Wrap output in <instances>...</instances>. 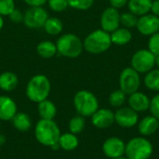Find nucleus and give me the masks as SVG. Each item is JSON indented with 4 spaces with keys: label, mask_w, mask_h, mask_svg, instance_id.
<instances>
[{
    "label": "nucleus",
    "mask_w": 159,
    "mask_h": 159,
    "mask_svg": "<svg viewBox=\"0 0 159 159\" xmlns=\"http://www.w3.org/2000/svg\"><path fill=\"white\" fill-rule=\"evenodd\" d=\"M37 112L41 119H54L57 115L56 105L46 99L37 103Z\"/></svg>",
    "instance_id": "20"
},
{
    "label": "nucleus",
    "mask_w": 159,
    "mask_h": 159,
    "mask_svg": "<svg viewBox=\"0 0 159 159\" xmlns=\"http://www.w3.org/2000/svg\"><path fill=\"white\" fill-rule=\"evenodd\" d=\"M61 134V129L54 119H40L34 128L36 141L48 147L58 143Z\"/></svg>",
    "instance_id": "1"
},
{
    "label": "nucleus",
    "mask_w": 159,
    "mask_h": 159,
    "mask_svg": "<svg viewBox=\"0 0 159 159\" xmlns=\"http://www.w3.org/2000/svg\"><path fill=\"white\" fill-rule=\"evenodd\" d=\"M138 18L135 14L131 13L130 11H127V12H123L122 14H120V25H122V27L128 28V29H131L136 27L137 22H138Z\"/></svg>",
    "instance_id": "29"
},
{
    "label": "nucleus",
    "mask_w": 159,
    "mask_h": 159,
    "mask_svg": "<svg viewBox=\"0 0 159 159\" xmlns=\"http://www.w3.org/2000/svg\"><path fill=\"white\" fill-rule=\"evenodd\" d=\"M74 105L79 116L90 117L100 107L97 97L89 90L82 89L77 91L74 97Z\"/></svg>",
    "instance_id": "6"
},
{
    "label": "nucleus",
    "mask_w": 159,
    "mask_h": 159,
    "mask_svg": "<svg viewBox=\"0 0 159 159\" xmlns=\"http://www.w3.org/2000/svg\"><path fill=\"white\" fill-rule=\"evenodd\" d=\"M100 24L101 29L109 34L120 27V13L118 9L111 6L106 7L101 15Z\"/></svg>",
    "instance_id": "12"
},
{
    "label": "nucleus",
    "mask_w": 159,
    "mask_h": 159,
    "mask_svg": "<svg viewBox=\"0 0 159 159\" xmlns=\"http://www.w3.org/2000/svg\"><path fill=\"white\" fill-rule=\"evenodd\" d=\"M10 20L14 23H21L23 22V17H24V13H22L20 9L18 8H14L10 14L8 15Z\"/></svg>",
    "instance_id": "35"
},
{
    "label": "nucleus",
    "mask_w": 159,
    "mask_h": 159,
    "mask_svg": "<svg viewBox=\"0 0 159 159\" xmlns=\"http://www.w3.org/2000/svg\"><path fill=\"white\" fill-rule=\"evenodd\" d=\"M153 0H129L128 8L129 11L135 14L137 17L143 16L150 13Z\"/></svg>",
    "instance_id": "18"
},
{
    "label": "nucleus",
    "mask_w": 159,
    "mask_h": 159,
    "mask_svg": "<svg viewBox=\"0 0 159 159\" xmlns=\"http://www.w3.org/2000/svg\"><path fill=\"white\" fill-rule=\"evenodd\" d=\"M17 104L8 96H0V121H8L17 114Z\"/></svg>",
    "instance_id": "16"
},
{
    "label": "nucleus",
    "mask_w": 159,
    "mask_h": 159,
    "mask_svg": "<svg viewBox=\"0 0 159 159\" xmlns=\"http://www.w3.org/2000/svg\"><path fill=\"white\" fill-rule=\"evenodd\" d=\"M58 143L60 145V148H61L64 151H73L78 147L79 140L77 136L72 132H66L63 134H61Z\"/></svg>",
    "instance_id": "22"
},
{
    "label": "nucleus",
    "mask_w": 159,
    "mask_h": 159,
    "mask_svg": "<svg viewBox=\"0 0 159 159\" xmlns=\"http://www.w3.org/2000/svg\"><path fill=\"white\" fill-rule=\"evenodd\" d=\"M127 99H128V95L119 89L114 90L110 94L108 101H109V103L112 107L117 109V108L124 106V104L127 102Z\"/></svg>",
    "instance_id": "27"
},
{
    "label": "nucleus",
    "mask_w": 159,
    "mask_h": 159,
    "mask_svg": "<svg viewBox=\"0 0 159 159\" xmlns=\"http://www.w3.org/2000/svg\"><path fill=\"white\" fill-rule=\"evenodd\" d=\"M29 7H43L48 0H23Z\"/></svg>",
    "instance_id": "37"
},
{
    "label": "nucleus",
    "mask_w": 159,
    "mask_h": 159,
    "mask_svg": "<svg viewBox=\"0 0 159 159\" xmlns=\"http://www.w3.org/2000/svg\"><path fill=\"white\" fill-rule=\"evenodd\" d=\"M109 2H110L111 7H113L116 9H119V8H122L123 7L127 6L129 0H109Z\"/></svg>",
    "instance_id": "36"
},
{
    "label": "nucleus",
    "mask_w": 159,
    "mask_h": 159,
    "mask_svg": "<svg viewBox=\"0 0 159 159\" xmlns=\"http://www.w3.org/2000/svg\"><path fill=\"white\" fill-rule=\"evenodd\" d=\"M56 46L58 53L71 59L79 57L84 50L83 41L74 34H65L59 37Z\"/></svg>",
    "instance_id": "5"
},
{
    "label": "nucleus",
    "mask_w": 159,
    "mask_h": 159,
    "mask_svg": "<svg viewBox=\"0 0 159 159\" xmlns=\"http://www.w3.org/2000/svg\"><path fill=\"white\" fill-rule=\"evenodd\" d=\"M149 111L152 116L159 119V93L156 94L151 100H150V106Z\"/></svg>",
    "instance_id": "34"
},
{
    "label": "nucleus",
    "mask_w": 159,
    "mask_h": 159,
    "mask_svg": "<svg viewBox=\"0 0 159 159\" xmlns=\"http://www.w3.org/2000/svg\"><path fill=\"white\" fill-rule=\"evenodd\" d=\"M48 4L49 8L55 12L64 11L69 7L67 0H48Z\"/></svg>",
    "instance_id": "31"
},
{
    "label": "nucleus",
    "mask_w": 159,
    "mask_h": 159,
    "mask_svg": "<svg viewBox=\"0 0 159 159\" xmlns=\"http://www.w3.org/2000/svg\"><path fill=\"white\" fill-rule=\"evenodd\" d=\"M137 126L141 136L149 137L158 130V119L152 115L146 116L139 120Z\"/></svg>",
    "instance_id": "17"
},
{
    "label": "nucleus",
    "mask_w": 159,
    "mask_h": 159,
    "mask_svg": "<svg viewBox=\"0 0 159 159\" xmlns=\"http://www.w3.org/2000/svg\"><path fill=\"white\" fill-rule=\"evenodd\" d=\"M90 118L95 128L105 129L115 124V112L108 108H99Z\"/></svg>",
    "instance_id": "14"
},
{
    "label": "nucleus",
    "mask_w": 159,
    "mask_h": 159,
    "mask_svg": "<svg viewBox=\"0 0 159 159\" xmlns=\"http://www.w3.org/2000/svg\"><path fill=\"white\" fill-rule=\"evenodd\" d=\"M144 86L152 91L159 92V69H152L144 75Z\"/></svg>",
    "instance_id": "25"
},
{
    "label": "nucleus",
    "mask_w": 159,
    "mask_h": 159,
    "mask_svg": "<svg viewBox=\"0 0 159 159\" xmlns=\"http://www.w3.org/2000/svg\"><path fill=\"white\" fill-rule=\"evenodd\" d=\"M85 127H86L85 117L82 116H79V115L72 117L68 124V129H69L70 132H72L75 135L81 133L85 129Z\"/></svg>",
    "instance_id": "28"
},
{
    "label": "nucleus",
    "mask_w": 159,
    "mask_h": 159,
    "mask_svg": "<svg viewBox=\"0 0 159 159\" xmlns=\"http://www.w3.org/2000/svg\"><path fill=\"white\" fill-rule=\"evenodd\" d=\"M156 66L157 69H159V55L156 57Z\"/></svg>",
    "instance_id": "41"
},
{
    "label": "nucleus",
    "mask_w": 159,
    "mask_h": 159,
    "mask_svg": "<svg viewBox=\"0 0 159 159\" xmlns=\"http://www.w3.org/2000/svg\"><path fill=\"white\" fill-rule=\"evenodd\" d=\"M0 130H1V123H0Z\"/></svg>",
    "instance_id": "44"
},
{
    "label": "nucleus",
    "mask_w": 159,
    "mask_h": 159,
    "mask_svg": "<svg viewBox=\"0 0 159 159\" xmlns=\"http://www.w3.org/2000/svg\"><path fill=\"white\" fill-rule=\"evenodd\" d=\"M36 52L44 59H50L58 53V50L55 43L49 40H45L36 46Z\"/></svg>",
    "instance_id": "24"
},
{
    "label": "nucleus",
    "mask_w": 159,
    "mask_h": 159,
    "mask_svg": "<svg viewBox=\"0 0 159 159\" xmlns=\"http://www.w3.org/2000/svg\"><path fill=\"white\" fill-rule=\"evenodd\" d=\"M84 49L90 54H102L107 51L111 46L110 34L102 29H97L89 34L83 41Z\"/></svg>",
    "instance_id": "3"
},
{
    "label": "nucleus",
    "mask_w": 159,
    "mask_h": 159,
    "mask_svg": "<svg viewBox=\"0 0 159 159\" xmlns=\"http://www.w3.org/2000/svg\"><path fill=\"white\" fill-rule=\"evenodd\" d=\"M6 143H7V138H6V136H5L4 134H1V133H0V147L3 146Z\"/></svg>",
    "instance_id": "39"
},
{
    "label": "nucleus",
    "mask_w": 159,
    "mask_h": 159,
    "mask_svg": "<svg viewBox=\"0 0 159 159\" xmlns=\"http://www.w3.org/2000/svg\"><path fill=\"white\" fill-rule=\"evenodd\" d=\"M43 28L47 34L50 35H57L62 32L63 24H62V21L56 17H51V18L48 17Z\"/></svg>",
    "instance_id": "26"
},
{
    "label": "nucleus",
    "mask_w": 159,
    "mask_h": 159,
    "mask_svg": "<svg viewBox=\"0 0 159 159\" xmlns=\"http://www.w3.org/2000/svg\"><path fill=\"white\" fill-rule=\"evenodd\" d=\"M139 113L129 106H122L115 112V123L123 129H131L139 122Z\"/></svg>",
    "instance_id": "10"
},
{
    "label": "nucleus",
    "mask_w": 159,
    "mask_h": 159,
    "mask_svg": "<svg viewBox=\"0 0 159 159\" xmlns=\"http://www.w3.org/2000/svg\"><path fill=\"white\" fill-rule=\"evenodd\" d=\"M142 79L138 72L131 66L124 68L119 75V89L128 96L138 91L141 87Z\"/></svg>",
    "instance_id": "8"
},
{
    "label": "nucleus",
    "mask_w": 159,
    "mask_h": 159,
    "mask_svg": "<svg viewBox=\"0 0 159 159\" xmlns=\"http://www.w3.org/2000/svg\"><path fill=\"white\" fill-rule=\"evenodd\" d=\"M3 26H4V20H3V16H2V15H0V30L3 28Z\"/></svg>",
    "instance_id": "40"
},
{
    "label": "nucleus",
    "mask_w": 159,
    "mask_h": 159,
    "mask_svg": "<svg viewBox=\"0 0 159 159\" xmlns=\"http://www.w3.org/2000/svg\"><path fill=\"white\" fill-rule=\"evenodd\" d=\"M126 143L119 137L112 136L107 138L102 146V153L106 157L110 159L116 158L125 156Z\"/></svg>",
    "instance_id": "11"
},
{
    "label": "nucleus",
    "mask_w": 159,
    "mask_h": 159,
    "mask_svg": "<svg viewBox=\"0 0 159 159\" xmlns=\"http://www.w3.org/2000/svg\"><path fill=\"white\" fill-rule=\"evenodd\" d=\"M11 122L13 127L20 132H26L32 127V120L30 116L23 112H17V114L11 119Z\"/></svg>",
    "instance_id": "21"
},
{
    "label": "nucleus",
    "mask_w": 159,
    "mask_h": 159,
    "mask_svg": "<svg viewBox=\"0 0 159 159\" xmlns=\"http://www.w3.org/2000/svg\"><path fill=\"white\" fill-rule=\"evenodd\" d=\"M48 18V11L43 7H30L24 13L23 23L31 29L42 28Z\"/></svg>",
    "instance_id": "9"
},
{
    "label": "nucleus",
    "mask_w": 159,
    "mask_h": 159,
    "mask_svg": "<svg viewBox=\"0 0 159 159\" xmlns=\"http://www.w3.org/2000/svg\"><path fill=\"white\" fill-rule=\"evenodd\" d=\"M148 49L157 57L159 55V32L149 36Z\"/></svg>",
    "instance_id": "32"
},
{
    "label": "nucleus",
    "mask_w": 159,
    "mask_h": 159,
    "mask_svg": "<svg viewBox=\"0 0 159 159\" xmlns=\"http://www.w3.org/2000/svg\"><path fill=\"white\" fill-rule=\"evenodd\" d=\"M138 32L145 36H151L152 34L159 32V17L148 13L138 18L136 25Z\"/></svg>",
    "instance_id": "13"
},
{
    "label": "nucleus",
    "mask_w": 159,
    "mask_h": 159,
    "mask_svg": "<svg viewBox=\"0 0 159 159\" xmlns=\"http://www.w3.org/2000/svg\"><path fill=\"white\" fill-rule=\"evenodd\" d=\"M70 7L77 10H88L93 4L94 0H67Z\"/></svg>",
    "instance_id": "30"
},
{
    "label": "nucleus",
    "mask_w": 159,
    "mask_h": 159,
    "mask_svg": "<svg viewBox=\"0 0 159 159\" xmlns=\"http://www.w3.org/2000/svg\"><path fill=\"white\" fill-rule=\"evenodd\" d=\"M150 98L142 91H136L128 96L127 102L129 106L137 113H143L149 110Z\"/></svg>",
    "instance_id": "15"
},
{
    "label": "nucleus",
    "mask_w": 159,
    "mask_h": 159,
    "mask_svg": "<svg viewBox=\"0 0 159 159\" xmlns=\"http://www.w3.org/2000/svg\"><path fill=\"white\" fill-rule=\"evenodd\" d=\"M114 159H128L125 156H123V157H116V158H114Z\"/></svg>",
    "instance_id": "42"
},
{
    "label": "nucleus",
    "mask_w": 159,
    "mask_h": 159,
    "mask_svg": "<svg viewBox=\"0 0 159 159\" xmlns=\"http://www.w3.org/2000/svg\"><path fill=\"white\" fill-rule=\"evenodd\" d=\"M19 84L18 76L12 72H4L0 75V89L9 92L14 90Z\"/></svg>",
    "instance_id": "23"
},
{
    "label": "nucleus",
    "mask_w": 159,
    "mask_h": 159,
    "mask_svg": "<svg viewBox=\"0 0 159 159\" xmlns=\"http://www.w3.org/2000/svg\"><path fill=\"white\" fill-rule=\"evenodd\" d=\"M130 64L140 75H145L156 66V56L148 48L139 49L132 55Z\"/></svg>",
    "instance_id": "7"
},
{
    "label": "nucleus",
    "mask_w": 159,
    "mask_h": 159,
    "mask_svg": "<svg viewBox=\"0 0 159 159\" xmlns=\"http://www.w3.org/2000/svg\"><path fill=\"white\" fill-rule=\"evenodd\" d=\"M112 44L117 46H125L132 39V33L129 29L125 27H118L116 30L110 34Z\"/></svg>",
    "instance_id": "19"
},
{
    "label": "nucleus",
    "mask_w": 159,
    "mask_h": 159,
    "mask_svg": "<svg viewBox=\"0 0 159 159\" xmlns=\"http://www.w3.org/2000/svg\"><path fill=\"white\" fill-rule=\"evenodd\" d=\"M15 8L14 0H0V15L8 16Z\"/></svg>",
    "instance_id": "33"
},
{
    "label": "nucleus",
    "mask_w": 159,
    "mask_h": 159,
    "mask_svg": "<svg viewBox=\"0 0 159 159\" xmlns=\"http://www.w3.org/2000/svg\"><path fill=\"white\" fill-rule=\"evenodd\" d=\"M150 12L159 17V0H153Z\"/></svg>",
    "instance_id": "38"
},
{
    "label": "nucleus",
    "mask_w": 159,
    "mask_h": 159,
    "mask_svg": "<svg viewBox=\"0 0 159 159\" xmlns=\"http://www.w3.org/2000/svg\"><path fill=\"white\" fill-rule=\"evenodd\" d=\"M51 90L49 79L45 75H35L27 83L25 93L27 98L35 103L48 99Z\"/></svg>",
    "instance_id": "2"
},
{
    "label": "nucleus",
    "mask_w": 159,
    "mask_h": 159,
    "mask_svg": "<svg viewBox=\"0 0 159 159\" xmlns=\"http://www.w3.org/2000/svg\"><path fill=\"white\" fill-rule=\"evenodd\" d=\"M158 130H159V119H158Z\"/></svg>",
    "instance_id": "43"
},
{
    "label": "nucleus",
    "mask_w": 159,
    "mask_h": 159,
    "mask_svg": "<svg viewBox=\"0 0 159 159\" xmlns=\"http://www.w3.org/2000/svg\"><path fill=\"white\" fill-rule=\"evenodd\" d=\"M153 154V143L146 137H133L126 143L125 157L128 159H149Z\"/></svg>",
    "instance_id": "4"
}]
</instances>
